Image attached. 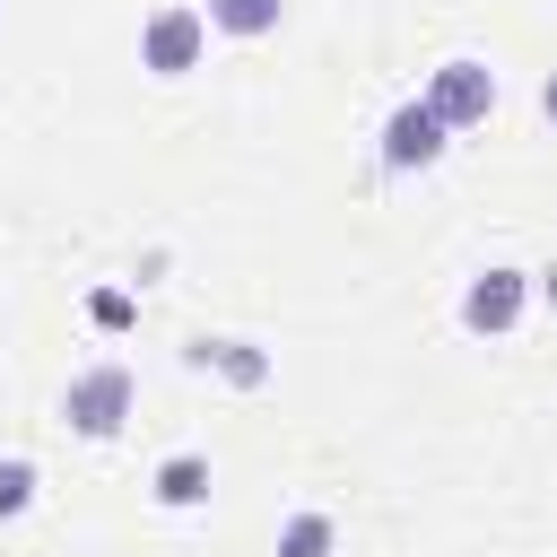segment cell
<instances>
[{
	"label": "cell",
	"instance_id": "obj_1",
	"mask_svg": "<svg viewBox=\"0 0 557 557\" xmlns=\"http://www.w3.org/2000/svg\"><path fill=\"white\" fill-rule=\"evenodd\" d=\"M139 409V383H131V366H87V374H70V392H61V418L78 426V435H122V418Z\"/></svg>",
	"mask_w": 557,
	"mask_h": 557
},
{
	"label": "cell",
	"instance_id": "obj_2",
	"mask_svg": "<svg viewBox=\"0 0 557 557\" xmlns=\"http://www.w3.org/2000/svg\"><path fill=\"white\" fill-rule=\"evenodd\" d=\"M444 139H453V122H444L426 96H409V104H392V113H383L374 157H383V174H426V165L444 157Z\"/></svg>",
	"mask_w": 557,
	"mask_h": 557
},
{
	"label": "cell",
	"instance_id": "obj_3",
	"mask_svg": "<svg viewBox=\"0 0 557 557\" xmlns=\"http://www.w3.org/2000/svg\"><path fill=\"white\" fill-rule=\"evenodd\" d=\"M200 44H209V17H200V0H165V9L139 26V70H157V78H183V70H200Z\"/></svg>",
	"mask_w": 557,
	"mask_h": 557
},
{
	"label": "cell",
	"instance_id": "obj_4",
	"mask_svg": "<svg viewBox=\"0 0 557 557\" xmlns=\"http://www.w3.org/2000/svg\"><path fill=\"white\" fill-rule=\"evenodd\" d=\"M426 104H435L453 131H470V122H487V113H496V70H487V61H470V52H453V61H435Z\"/></svg>",
	"mask_w": 557,
	"mask_h": 557
},
{
	"label": "cell",
	"instance_id": "obj_5",
	"mask_svg": "<svg viewBox=\"0 0 557 557\" xmlns=\"http://www.w3.org/2000/svg\"><path fill=\"white\" fill-rule=\"evenodd\" d=\"M522 305H531V270H505V261H487V270L461 287V322L487 331V339H505V331L522 322Z\"/></svg>",
	"mask_w": 557,
	"mask_h": 557
},
{
	"label": "cell",
	"instance_id": "obj_6",
	"mask_svg": "<svg viewBox=\"0 0 557 557\" xmlns=\"http://www.w3.org/2000/svg\"><path fill=\"white\" fill-rule=\"evenodd\" d=\"M191 366H200V374H226V383H244V392L270 383V357H261L252 339H191Z\"/></svg>",
	"mask_w": 557,
	"mask_h": 557
},
{
	"label": "cell",
	"instance_id": "obj_7",
	"mask_svg": "<svg viewBox=\"0 0 557 557\" xmlns=\"http://www.w3.org/2000/svg\"><path fill=\"white\" fill-rule=\"evenodd\" d=\"M278 9L287 0H200V17H209V35H278Z\"/></svg>",
	"mask_w": 557,
	"mask_h": 557
},
{
	"label": "cell",
	"instance_id": "obj_8",
	"mask_svg": "<svg viewBox=\"0 0 557 557\" xmlns=\"http://www.w3.org/2000/svg\"><path fill=\"white\" fill-rule=\"evenodd\" d=\"M200 496H209V461H200V453L157 461V505H174V513H183V505H200Z\"/></svg>",
	"mask_w": 557,
	"mask_h": 557
},
{
	"label": "cell",
	"instance_id": "obj_9",
	"mask_svg": "<svg viewBox=\"0 0 557 557\" xmlns=\"http://www.w3.org/2000/svg\"><path fill=\"white\" fill-rule=\"evenodd\" d=\"M331 548H339L331 513H287L278 522V557H331Z\"/></svg>",
	"mask_w": 557,
	"mask_h": 557
},
{
	"label": "cell",
	"instance_id": "obj_10",
	"mask_svg": "<svg viewBox=\"0 0 557 557\" xmlns=\"http://www.w3.org/2000/svg\"><path fill=\"white\" fill-rule=\"evenodd\" d=\"M26 505H35V461H26V453H9V461H0V522H9V513H26Z\"/></svg>",
	"mask_w": 557,
	"mask_h": 557
},
{
	"label": "cell",
	"instance_id": "obj_11",
	"mask_svg": "<svg viewBox=\"0 0 557 557\" xmlns=\"http://www.w3.org/2000/svg\"><path fill=\"white\" fill-rule=\"evenodd\" d=\"M531 278H540V296H548V305H557V261H548V270H531Z\"/></svg>",
	"mask_w": 557,
	"mask_h": 557
},
{
	"label": "cell",
	"instance_id": "obj_12",
	"mask_svg": "<svg viewBox=\"0 0 557 557\" xmlns=\"http://www.w3.org/2000/svg\"><path fill=\"white\" fill-rule=\"evenodd\" d=\"M540 113H548V122H557V70H548V87H540Z\"/></svg>",
	"mask_w": 557,
	"mask_h": 557
}]
</instances>
